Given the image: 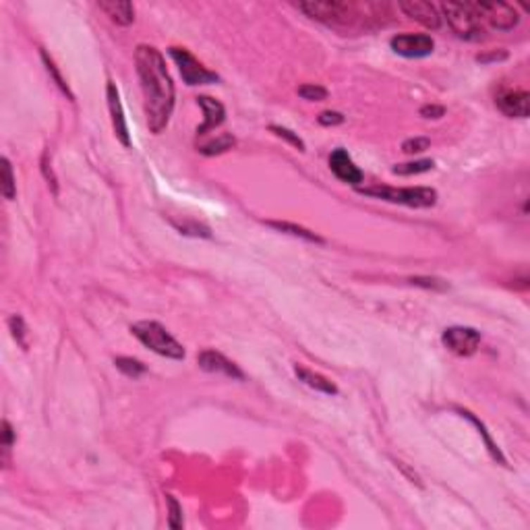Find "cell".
<instances>
[{
    "mask_svg": "<svg viewBox=\"0 0 530 530\" xmlns=\"http://www.w3.org/2000/svg\"><path fill=\"white\" fill-rule=\"evenodd\" d=\"M135 65L141 81L143 104L147 127L153 135H160L172 116L175 110V83L166 69L164 56L153 46H137L135 50Z\"/></svg>",
    "mask_w": 530,
    "mask_h": 530,
    "instance_id": "1",
    "label": "cell"
},
{
    "mask_svg": "<svg viewBox=\"0 0 530 530\" xmlns=\"http://www.w3.org/2000/svg\"><path fill=\"white\" fill-rule=\"evenodd\" d=\"M296 8L303 11L307 17L336 30L353 27L356 21L365 23V19L384 17L389 11L388 4H379V2L354 4V2H340V0H307V2H298Z\"/></svg>",
    "mask_w": 530,
    "mask_h": 530,
    "instance_id": "2",
    "label": "cell"
},
{
    "mask_svg": "<svg viewBox=\"0 0 530 530\" xmlns=\"http://www.w3.org/2000/svg\"><path fill=\"white\" fill-rule=\"evenodd\" d=\"M131 332L143 346H147L156 354L166 356V358H175V360L184 358L182 344L158 321H137L135 325H131Z\"/></svg>",
    "mask_w": 530,
    "mask_h": 530,
    "instance_id": "3",
    "label": "cell"
},
{
    "mask_svg": "<svg viewBox=\"0 0 530 530\" xmlns=\"http://www.w3.org/2000/svg\"><path fill=\"white\" fill-rule=\"evenodd\" d=\"M367 197H375L389 203H400L408 208H433L437 203V191L429 187H406V189H396V187H367L358 189Z\"/></svg>",
    "mask_w": 530,
    "mask_h": 530,
    "instance_id": "4",
    "label": "cell"
},
{
    "mask_svg": "<svg viewBox=\"0 0 530 530\" xmlns=\"http://www.w3.org/2000/svg\"><path fill=\"white\" fill-rule=\"evenodd\" d=\"M441 13H443L448 25L452 27V32L462 39L477 42V39H483V36H485L483 21L470 11L468 2H443Z\"/></svg>",
    "mask_w": 530,
    "mask_h": 530,
    "instance_id": "5",
    "label": "cell"
},
{
    "mask_svg": "<svg viewBox=\"0 0 530 530\" xmlns=\"http://www.w3.org/2000/svg\"><path fill=\"white\" fill-rule=\"evenodd\" d=\"M470 11L483 21H487L493 30L510 32L520 23V15L512 4L505 2H468Z\"/></svg>",
    "mask_w": 530,
    "mask_h": 530,
    "instance_id": "6",
    "label": "cell"
},
{
    "mask_svg": "<svg viewBox=\"0 0 530 530\" xmlns=\"http://www.w3.org/2000/svg\"><path fill=\"white\" fill-rule=\"evenodd\" d=\"M170 56L177 63L178 71L187 85H208V83L220 81V77L210 69H206L187 48H177V46L170 48Z\"/></svg>",
    "mask_w": 530,
    "mask_h": 530,
    "instance_id": "7",
    "label": "cell"
},
{
    "mask_svg": "<svg viewBox=\"0 0 530 530\" xmlns=\"http://www.w3.org/2000/svg\"><path fill=\"white\" fill-rule=\"evenodd\" d=\"M441 342L450 353L458 356H472L481 346V332H477L474 327L454 325L441 334Z\"/></svg>",
    "mask_w": 530,
    "mask_h": 530,
    "instance_id": "8",
    "label": "cell"
},
{
    "mask_svg": "<svg viewBox=\"0 0 530 530\" xmlns=\"http://www.w3.org/2000/svg\"><path fill=\"white\" fill-rule=\"evenodd\" d=\"M389 46L400 56L424 58V56H429L433 52L435 42H433V37L424 36V34H402V36L391 37Z\"/></svg>",
    "mask_w": 530,
    "mask_h": 530,
    "instance_id": "9",
    "label": "cell"
},
{
    "mask_svg": "<svg viewBox=\"0 0 530 530\" xmlns=\"http://www.w3.org/2000/svg\"><path fill=\"white\" fill-rule=\"evenodd\" d=\"M197 365L208 371V373H215V375H226L230 379H245V373L239 369L236 362H232L230 358H226L222 353L217 351H201L197 354Z\"/></svg>",
    "mask_w": 530,
    "mask_h": 530,
    "instance_id": "10",
    "label": "cell"
},
{
    "mask_svg": "<svg viewBox=\"0 0 530 530\" xmlns=\"http://www.w3.org/2000/svg\"><path fill=\"white\" fill-rule=\"evenodd\" d=\"M398 8L412 21L421 23L427 30H439L441 25V15L439 8L431 2H423V0H406L400 2Z\"/></svg>",
    "mask_w": 530,
    "mask_h": 530,
    "instance_id": "11",
    "label": "cell"
},
{
    "mask_svg": "<svg viewBox=\"0 0 530 530\" xmlns=\"http://www.w3.org/2000/svg\"><path fill=\"white\" fill-rule=\"evenodd\" d=\"M106 98L108 108H110V116H112L114 135L118 137V141L122 143L125 147H131V135H129L127 118H125V112H122V102H120V96H118V87L112 81H108Z\"/></svg>",
    "mask_w": 530,
    "mask_h": 530,
    "instance_id": "12",
    "label": "cell"
},
{
    "mask_svg": "<svg viewBox=\"0 0 530 530\" xmlns=\"http://www.w3.org/2000/svg\"><path fill=\"white\" fill-rule=\"evenodd\" d=\"M495 104L510 118H526L530 112V96L524 89H505L495 98Z\"/></svg>",
    "mask_w": 530,
    "mask_h": 530,
    "instance_id": "13",
    "label": "cell"
},
{
    "mask_svg": "<svg viewBox=\"0 0 530 530\" xmlns=\"http://www.w3.org/2000/svg\"><path fill=\"white\" fill-rule=\"evenodd\" d=\"M329 168L336 175V178H340L342 182H348V184H360L362 178H365L362 170L354 164L353 158L348 156V151L342 149V147H338V149L332 151V156H329Z\"/></svg>",
    "mask_w": 530,
    "mask_h": 530,
    "instance_id": "14",
    "label": "cell"
},
{
    "mask_svg": "<svg viewBox=\"0 0 530 530\" xmlns=\"http://www.w3.org/2000/svg\"><path fill=\"white\" fill-rule=\"evenodd\" d=\"M197 104L203 108V114H206V120H203V125L197 129V135H206L208 131L217 129V127L226 120V108L222 106L217 100H213L210 96H199V98H197Z\"/></svg>",
    "mask_w": 530,
    "mask_h": 530,
    "instance_id": "15",
    "label": "cell"
},
{
    "mask_svg": "<svg viewBox=\"0 0 530 530\" xmlns=\"http://www.w3.org/2000/svg\"><path fill=\"white\" fill-rule=\"evenodd\" d=\"M98 6L116 25L127 27L135 21V6L127 0H104V2H98Z\"/></svg>",
    "mask_w": 530,
    "mask_h": 530,
    "instance_id": "16",
    "label": "cell"
},
{
    "mask_svg": "<svg viewBox=\"0 0 530 530\" xmlns=\"http://www.w3.org/2000/svg\"><path fill=\"white\" fill-rule=\"evenodd\" d=\"M294 373H296V377H298L305 386H309V388L315 389V391L327 393V396H336V393H338V388H336L334 381H329L327 377L319 375V373L307 369V367H303V365H296V367H294Z\"/></svg>",
    "mask_w": 530,
    "mask_h": 530,
    "instance_id": "17",
    "label": "cell"
},
{
    "mask_svg": "<svg viewBox=\"0 0 530 530\" xmlns=\"http://www.w3.org/2000/svg\"><path fill=\"white\" fill-rule=\"evenodd\" d=\"M267 226H272V228H276V230H280V232H286V234H290V236H296V239H303V241H309V243L323 245V239H321L319 234L307 230V228H303V226H296V224H290V222H267Z\"/></svg>",
    "mask_w": 530,
    "mask_h": 530,
    "instance_id": "18",
    "label": "cell"
},
{
    "mask_svg": "<svg viewBox=\"0 0 530 530\" xmlns=\"http://www.w3.org/2000/svg\"><path fill=\"white\" fill-rule=\"evenodd\" d=\"M458 412L462 415V417H466L470 423L474 424L477 429H479V435H483V439H485V446H487V450H489V454H491V458L495 460V462H499V464H505V458H503V454H501V450L495 446V441L491 439V435L487 433V429H485V424L481 423L472 412H468V410H464V408H458Z\"/></svg>",
    "mask_w": 530,
    "mask_h": 530,
    "instance_id": "19",
    "label": "cell"
},
{
    "mask_svg": "<svg viewBox=\"0 0 530 530\" xmlns=\"http://www.w3.org/2000/svg\"><path fill=\"white\" fill-rule=\"evenodd\" d=\"M234 145H236V139H234L230 133H222L217 139H212V141L203 143V145L199 147V151H201L203 156H220V153H224V151L232 149Z\"/></svg>",
    "mask_w": 530,
    "mask_h": 530,
    "instance_id": "20",
    "label": "cell"
},
{
    "mask_svg": "<svg viewBox=\"0 0 530 530\" xmlns=\"http://www.w3.org/2000/svg\"><path fill=\"white\" fill-rule=\"evenodd\" d=\"M2 195L4 199L13 201L17 197V182H15V177H13V166L8 162V158H2Z\"/></svg>",
    "mask_w": 530,
    "mask_h": 530,
    "instance_id": "21",
    "label": "cell"
},
{
    "mask_svg": "<svg viewBox=\"0 0 530 530\" xmlns=\"http://www.w3.org/2000/svg\"><path fill=\"white\" fill-rule=\"evenodd\" d=\"M114 365H116V369H120L127 377H133V379L141 377L143 373L147 371V367L143 365L141 360L129 358V356H118V358L114 360Z\"/></svg>",
    "mask_w": 530,
    "mask_h": 530,
    "instance_id": "22",
    "label": "cell"
},
{
    "mask_svg": "<svg viewBox=\"0 0 530 530\" xmlns=\"http://www.w3.org/2000/svg\"><path fill=\"white\" fill-rule=\"evenodd\" d=\"M427 170H433V160H417V162L393 166V175H400V177L421 175V172H427Z\"/></svg>",
    "mask_w": 530,
    "mask_h": 530,
    "instance_id": "23",
    "label": "cell"
},
{
    "mask_svg": "<svg viewBox=\"0 0 530 530\" xmlns=\"http://www.w3.org/2000/svg\"><path fill=\"white\" fill-rule=\"evenodd\" d=\"M8 327H11V334L17 340V344L21 348H27V327H25L23 317L21 315H13V317L8 319Z\"/></svg>",
    "mask_w": 530,
    "mask_h": 530,
    "instance_id": "24",
    "label": "cell"
},
{
    "mask_svg": "<svg viewBox=\"0 0 530 530\" xmlns=\"http://www.w3.org/2000/svg\"><path fill=\"white\" fill-rule=\"evenodd\" d=\"M42 61H44V65H46V71L50 72V77H52V79L56 81V85L63 89V94H67V96H69V100H75V98H72L71 89H69V85H67V81L63 79V75L58 72L56 65H54V61H52V58H50L44 50H42Z\"/></svg>",
    "mask_w": 530,
    "mask_h": 530,
    "instance_id": "25",
    "label": "cell"
},
{
    "mask_svg": "<svg viewBox=\"0 0 530 530\" xmlns=\"http://www.w3.org/2000/svg\"><path fill=\"white\" fill-rule=\"evenodd\" d=\"M298 96L303 100H309V102H323L327 98V89L321 87V85H313V83H305L298 87Z\"/></svg>",
    "mask_w": 530,
    "mask_h": 530,
    "instance_id": "26",
    "label": "cell"
},
{
    "mask_svg": "<svg viewBox=\"0 0 530 530\" xmlns=\"http://www.w3.org/2000/svg\"><path fill=\"white\" fill-rule=\"evenodd\" d=\"M166 503H168V526L172 530L182 529V507L172 495H166Z\"/></svg>",
    "mask_w": 530,
    "mask_h": 530,
    "instance_id": "27",
    "label": "cell"
},
{
    "mask_svg": "<svg viewBox=\"0 0 530 530\" xmlns=\"http://www.w3.org/2000/svg\"><path fill=\"white\" fill-rule=\"evenodd\" d=\"M270 129H272V131H274V133H276L278 137L286 139V141L290 143L292 147H296L298 151H305V141H303V139H301L298 135H294V133H292L290 129H286V127H278V125H272Z\"/></svg>",
    "mask_w": 530,
    "mask_h": 530,
    "instance_id": "28",
    "label": "cell"
},
{
    "mask_svg": "<svg viewBox=\"0 0 530 530\" xmlns=\"http://www.w3.org/2000/svg\"><path fill=\"white\" fill-rule=\"evenodd\" d=\"M429 147H431V139H427V137H415V139H406L402 143L404 153H421Z\"/></svg>",
    "mask_w": 530,
    "mask_h": 530,
    "instance_id": "29",
    "label": "cell"
},
{
    "mask_svg": "<svg viewBox=\"0 0 530 530\" xmlns=\"http://www.w3.org/2000/svg\"><path fill=\"white\" fill-rule=\"evenodd\" d=\"M317 120L319 125H323V127H336V125L344 122V116L340 112H321Z\"/></svg>",
    "mask_w": 530,
    "mask_h": 530,
    "instance_id": "30",
    "label": "cell"
},
{
    "mask_svg": "<svg viewBox=\"0 0 530 530\" xmlns=\"http://www.w3.org/2000/svg\"><path fill=\"white\" fill-rule=\"evenodd\" d=\"M13 439H15L13 427H11L8 421H2V452H4V460L8 456V450H11V446H13Z\"/></svg>",
    "mask_w": 530,
    "mask_h": 530,
    "instance_id": "31",
    "label": "cell"
},
{
    "mask_svg": "<svg viewBox=\"0 0 530 530\" xmlns=\"http://www.w3.org/2000/svg\"><path fill=\"white\" fill-rule=\"evenodd\" d=\"M446 114L443 106H423L421 108V116L423 118H441Z\"/></svg>",
    "mask_w": 530,
    "mask_h": 530,
    "instance_id": "32",
    "label": "cell"
},
{
    "mask_svg": "<svg viewBox=\"0 0 530 530\" xmlns=\"http://www.w3.org/2000/svg\"><path fill=\"white\" fill-rule=\"evenodd\" d=\"M410 282L424 286V288H446V284H441V280H435V278H412Z\"/></svg>",
    "mask_w": 530,
    "mask_h": 530,
    "instance_id": "33",
    "label": "cell"
},
{
    "mask_svg": "<svg viewBox=\"0 0 530 530\" xmlns=\"http://www.w3.org/2000/svg\"><path fill=\"white\" fill-rule=\"evenodd\" d=\"M507 58V54L505 52H493V54H489V56H479V61L481 63H491V61H505Z\"/></svg>",
    "mask_w": 530,
    "mask_h": 530,
    "instance_id": "34",
    "label": "cell"
}]
</instances>
